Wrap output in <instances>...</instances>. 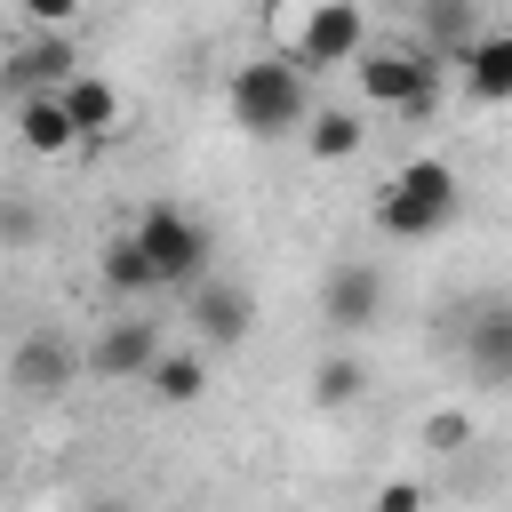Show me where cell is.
I'll list each match as a JSON object with an SVG mask.
<instances>
[{
	"instance_id": "cell-1",
	"label": "cell",
	"mask_w": 512,
	"mask_h": 512,
	"mask_svg": "<svg viewBox=\"0 0 512 512\" xmlns=\"http://www.w3.org/2000/svg\"><path fill=\"white\" fill-rule=\"evenodd\" d=\"M224 104H232V128L240 136H256V144H280V136H304V120H312V72L296 64V56H256V64H240L232 72V88H224Z\"/></svg>"
},
{
	"instance_id": "cell-2",
	"label": "cell",
	"mask_w": 512,
	"mask_h": 512,
	"mask_svg": "<svg viewBox=\"0 0 512 512\" xmlns=\"http://www.w3.org/2000/svg\"><path fill=\"white\" fill-rule=\"evenodd\" d=\"M272 48L296 56L304 72H352L368 48V8L360 0H272Z\"/></svg>"
},
{
	"instance_id": "cell-3",
	"label": "cell",
	"mask_w": 512,
	"mask_h": 512,
	"mask_svg": "<svg viewBox=\"0 0 512 512\" xmlns=\"http://www.w3.org/2000/svg\"><path fill=\"white\" fill-rule=\"evenodd\" d=\"M456 200H464L456 168H448L440 152H424V160H408V168L376 192V232H384V240H432V232L456 224Z\"/></svg>"
},
{
	"instance_id": "cell-4",
	"label": "cell",
	"mask_w": 512,
	"mask_h": 512,
	"mask_svg": "<svg viewBox=\"0 0 512 512\" xmlns=\"http://www.w3.org/2000/svg\"><path fill=\"white\" fill-rule=\"evenodd\" d=\"M432 72H440V56L432 48H400V40H368L352 56V88H360L368 112H424L432 104Z\"/></svg>"
},
{
	"instance_id": "cell-5",
	"label": "cell",
	"mask_w": 512,
	"mask_h": 512,
	"mask_svg": "<svg viewBox=\"0 0 512 512\" xmlns=\"http://www.w3.org/2000/svg\"><path fill=\"white\" fill-rule=\"evenodd\" d=\"M128 232H136V248L152 256L160 288H192V280L208 272V248H216V240H208V224H200L192 208H176V200H152V208H144Z\"/></svg>"
},
{
	"instance_id": "cell-6",
	"label": "cell",
	"mask_w": 512,
	"mask_h": 512,
	"mask_svg": "<svg viewBox=\"0 0 512 512\" xmlns=\"http://www.w3.org/2000/svg\"><path fill=\"white\" fill-rule=\"evenodd\" d=\"M72 376H88V352H80L64 328H24V336L8 344V360H0V384H8L16 400H64Z\"/></svg>"
},
{
	"instance_id": "cell-7",
	"label": "cell",
	"mask_w": 512,
	"mask_h": 512,
	"mask_svg": "<svg viewBox=\"0 0 512 512\" xmlns=\"http://www.w3.org/2000/svg\"><path fill=\"white\" fill-rule=\"evenodd\" d=\"M320 320H328L336 336L376 328V320H384V272L360 264V256H336V264L320 272Z\"/></svg>"
},
{
	"instance_id": "cell-8",
	"label": "cell",
	"mask_w": 512,
	"mask_h": 512,
	"mask_svg": "<svg viewBox=\"0 0 512 512\" xmlns=\"http://www.w3.org/2000/svg\"><path fill=\"white\" fill-rule=\"evenodd\" d=\"M184 320H192V336L208 344V352H232L248 328H256V304H248V288H232V280H192L184 288Z\"/></svg>"
},
{
	"instance_id": "cell-9",
	"label": "cell",
	"mask_w": 512,
	"mask_h": 512,
	"mask_svg": "<svg viewBox=\"0 0 512 512\" xmlns=\"http://www.w3.org/2000/svg\"><path fill=\"white\" fill-rule=\"evenodd\" d=\"M80 72V48H72V32H40L32 24V40L24 48H8V64H0V88L8 96H32V88H64Z\"/></svg>"
},
{
	"instance_id": "cell-10",
	"label": "cell",
	"mask_w": 512,
	"mask_h": 512,
	"mask_svg": "<svg viewBox=\"0 0 512 512\" xmlns=\"http://www.w3.org/2000/svg\"><path fill=\"white\" fill-rule=\"evenodd\" d=\"M160 360V328L152 320H104V336L88 344V376L104 384H144Z\"/></svg>"
},
{
	"instance_id": "cell-11",
	"label": "cell",
	"mask_w": 512,
	"mask_h": 512,
	"mask_svg": "<svg viewBox=\"0 0 512 512\" xmlns=\"http://www.w3.org/2000/svg\"><path fill=\"white\" fill-rule=\"evenodd\" d=\"M464 368L488 392H512V304H480L464 320Z\"/></svg>"
},
{
	"instance_id": "cell-12",
	"label": "cell",
	"mask_w": 512,
	"mask_h": 512,
	"mask_svg": "<svg viewBox=\"0 0 512 512\" xmlns=\"http://www.w3.org/2000/svg\"><path fill=\"white\" fill-rule=\"evenodd\" d=\"M16 144H24L32 160H64V152L80 144V128H72V112H64V96H56V88L16 96Z\"/></svg>"
},
{
	"instance_id": "cell-13",
	"label": "cell",
	"mask_w": 512,
	"mask_h": 512,
	"mask_svg": "<svg viewBox=\"0 0 512 512\" xmlns=\"http://www.w3.org/2000/svg\"><path fill=\"white\" fill-rule=\"evenodd\" d=\"M56 96H64V112H72L80 144H104V136H120V88H112L104 72H72Z\"/></svg>"
},
{
	"instance_id": "cell-14",
	"label": "cell",
	"mask_w": 512,
	"mask_h": 512,
	"mask_svg": "<svg viewBox=\"0 0 512 512\" xmlns=\"http://www.w3.org/2000/svg\"><path fill=\"white\" fill-rule=\"evenodd\" d=\"M456 72H464V88H472L480 104H512V32H480Z\"/></svg>"
},
{
	"instance_id": "cell-15",
	"label": "cell",
	"mask_w": 512,
	"mask_h": 512,
	"mask_svg": "<svg viewBox=\"0 0 512 512\" xmlns=\"http://www.w3.org/2000/svg\"><path fill=\"white\" fill-rule=\"evenodd\" d=\"M368 144V112H352V104H312V120H304V152L312 160H352Z\"/></svg>"
},
{
	"instance_id": "cell-16",
	"label": "cell",
	"mask_w": 512,
	"mask_h": 512,
	"mask_svg": "<svg viewBox=\"0 0 512 512\" xmlns=\"http://www.w3.org/2000/svg\"><path fill=\"white\" fill-rule=\"evenodd\" d=\"M144 384H152L160 408H192V400L208 392V352H168V344H160V360H152Z\"/></svg>"
},
{
	"instance_id": "cell-17",
	"label": "cell",
	"mask_w": 512,
	"mask_h": 512,
	"mask_svg": "<svg viewBox=\"0 0 512 512\" xmlns=\"http://www.w3.org/2000/svg\"><path fill=\"white\" fill-rule=\"evenodd\" d=\"M96 272H104L112 296H152V288H160V272H152V256L136 248V232H112L104 256H96Z\"/></svg>"
},
{
	"instance_id": "cell-18",
	"label": "cell",
	"mask_w": 512,
	"mask_h": 512,
	"mask_svg": "<svg viewBox=\"0 0 512 512\" xmlns=\"http://www.w3.org/2000/svg\"><path fill=\"white\" fill-rule=\"evenodd\" d=\"M424 40H432L440 64H464V48L480 40L472 32V0H424Z\"/></svg>"
},
{
	"instance_id": "cell-19",
	"label": "cell",
	"mask_w": 512,
	"mask_h": 512,
	"mask_svg": "<svg viewBox=\"0 0 512 512\" xmlns=\"http://www.w3.org/2000/svg\"><path fill=\"white\" fill-rule=\"evenodd\" d=\"M368 392V368L352 360V352H328V360H312V408H352Z\"/></svg>"
},
{
	"instance_id": "cell-20",
	"label": "cell",
	"mask_w": 512,
	"mask_h": 512,
	"mask_svg": "<svg viewBox=\"0 0 512 512\" xmlns=\"http://www.w3.org/2000/svg\"><path fill=\"white\" fill-rule=\"evenodd\" d=\"M40 240V208L32 200H0V256L8 248H32Z\"/></svg>"
},
{
	"instance_id": "cell-21",
	"label": "cell",
	"mask_w": 512,
	"mask_h": 512,
	"mask_svg": "<svg viewBox=\"0 0 512 512\" xmlns=\"http://www.w3.org/2000/svg\"><path fill=\"white\" fill-rule=\"evenodd\" d=\"M16 8H24L40 32H72V24H80V0H16Z\"/></svg>"
},
{
	"instance_id": "cell-22",
	"label": "cell",
	"mask_w": 512,
	"mask_h": 512,
	"mask_svg": "<svg viewBox=\"0 0 512 512\" xmlns=\"http://www.w3.org/2000/svg\"><path fill=\"white\" fill-rule=\"evenodd\" d=\"M464 440H472V424H464V416H456V408H448V416H432V424H424V448H464Z\"/></svg>"
},
{
	"instance_id": "cell-23",
	"label": "cell",
	"mask_w": 512,
	"mask_h": 512,
	"mask_svg": "<svg viewBox=\"0 0 512 512\" xmlns=\"http://www.w3.org/2000/svg\"><path fill=\"white\" fill-rule=\"evenodd\" d=\"M376 504H384V512H416L424 488H416V480H392V488H376Z\"/></svg>"
}]
</instances>
